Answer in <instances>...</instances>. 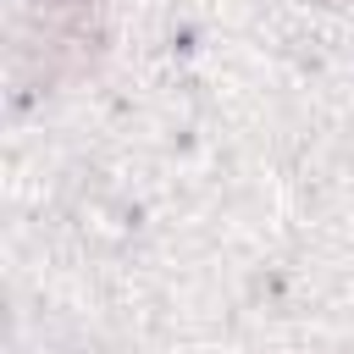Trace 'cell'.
Instances as JSON below:
<instances>
[{"mask_svg": "<svg viewBox=\"0 0 354 354\" xmlns=\"http://www.w3.org/2000/svg\"><path fill=\"white\" fill-rule=\"evenodd\" d=\"M55 6H77V0H55Z\"/></svg>", "mask_w": 354, "mask_h": 354, "instance_id": "cell-1", "label": "cell"}]
</instances>
